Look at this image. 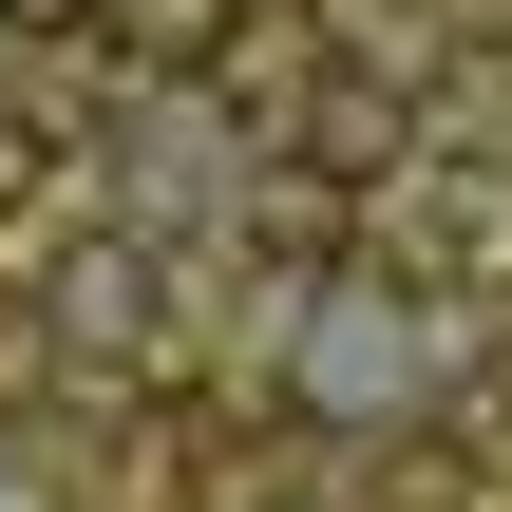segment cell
I'll return each mask as SVG.
<instances>
[{
	"mask_svg": "<svg viewBox=\"0 0 512 512\" xmlns=\"http://www.w3.org/2000/svg\"><path fill=\"white\" fill-rule=\"evenodd\" d=\"M418 399H437V304L380 285V266H323L285 304V418L361 437V418H418Z\"/></svg>",
	"mask_w": 512,
	"mask_h": 512,
	"instance_id": "obj_1",
	"label": "cell"
},
{
	"mask_svg": "<svg viewBox=\"0 0 512 512\" xmlns=\"http://www.w3.org/2000/svg\"><path fill=\"white\" fill-rule=\"evenodd\" d=\"M399 152H418V114H399V95H361V76H323L285 171H323V190H399Z\"/></svg>",
	"mask_w": 512,
	"mask_h": 512,
	"instance_id": "obj_2",
	"label": "cell"
},
{
	"mask_svg": "<svg viewBox=\"0 0 512 512\" xmlns=\"http://www.w3.org/2000/svg\"><path fill=\"white\" fill-rule=\"evenodd\" d=\"M95 38H114V57H152V76H209V57L247 38V0H114Z\"/></svg>",
	"mask_w": 512,
	"mask_h": 512,
	"instance_id": "obj_3",
	"label": "cell"
},
{
	"mask_svg": "<svg viewBox=\"0 0 512 512\" xmlns=\"http://www.w3.org/2000/svg\"><path fill=\"white\" fill-rule=\"evenodd\" d=\"M114 0H0V38H95Z\"/></svg>",
	"mask_w": 512,
	"mask_h": 512,
	"instance_id": "obj_4",
	"label": "cell"
}]
</instances>
